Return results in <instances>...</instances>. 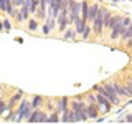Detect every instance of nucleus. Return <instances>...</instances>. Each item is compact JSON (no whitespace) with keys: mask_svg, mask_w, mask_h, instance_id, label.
Segmentation results:
<instances>
[{"mask_svg":"<svg viewBox=\"0 0 132 124\" xmlns=\"http://www.w3.org/2000/svg\"><path fill=\"white\" fill-rule=\"evenodd\" d=\"M41 33H43V35H51V32H50V28L46 27V25H45V23H41Z\"/></svg>","mask_w":132,"mask_h":124,"instance_id":"nucleus-21","label":"nucleus"},{"mask_svg":"<svg viewBox=\"0 0 132 124\" xmlns=\"http://www.w3.org/2000/svg\"><path fill=\"white\" fill-rule=\"evenodd\" d=\"M61 38L63 40H68V41H73V40H76L78 38V32H76V28L73 27V25H69L66 30L61 33Z\"/></svg>","mask_w":132,"mask_h":124,"instance_id":"nucleus-7","label":"nucleus"},{"mask_svg":"<svg viewBox=\"0 0 132 124\" xmlns=\"http://www.w3.org/2000/svg\"><path fill=\"white\" fill-rule=\"evenodd\" d=\"M41 109H43V107H38V109H33V113H31V116H30V118H28V121H27V122H40Z\"/></svg>","mask_w":132,"mask_h":124,"instance_id":"nucleus-13","label":"nucleus"},{"mask_svg":"<svg viewBox=\"0 0 132 124\" xmlns=\"http://www.w3.org/2000/svg\"><path fill=\"white\" fill-rule=\"evenodd\" d=\"M126 32L124 30V27H122V20L119 22L117 25H114L112 28L109 30V41L111 43H117L119 40H121V36H122V33Z\"/></svg>","mask_w":132,"mask_h":124,"instance_id":"nucleus-2","label":"nucleus"},{"mask_svg":"<svg viewBox=\"0 0 132 124\" xmlns=\"http://www.w3.org/2000/svg\"><path fill=\"white\" fill-rule=\"evenodd\" d=\"M2 91H3V86H2V84H0V93H2Z\"/></svg>","mask_w":132,"mask_h":124,"instance_id":"nucleus-24","label":"nucleus"},{"mask_svg":"<svg viewBox=\"0 0 132 124\" xmlns=\"http://www.w3.org/2000/svg\"><path fill=\"white\" fill-rule=\"evenodd\" d=\"M30 101H31L33 109H38V107H43V106H45V98L40 96V94H35V96H31Z\"/></svg>","mask_w":132,"mask_h":124,"instance_id":"nucleus-10","label":"nucleus"},{"mask_svg":"<svg viewBox=\"0 0 132 124\" xmlns=\"http://www.w3.org/2000/svg\"><path fill=\"white\" fill-rule=\"evenodd\" d=\"M88 118L89 119H97L99 118V109H97V106H96V103H91V104H88Z\"/></svg>","mask_w":132,"mask_h":124,"instance_id":"nucleus-9","label":"nucleus"},{"mask_svg":"<svg viewBox=\"0 0 132 124\" xmlns=\"http://www.w3.org/2000/svg\"><path fill=\"white\" fill-rule=\"evenodd\" d=\"M38 27H40V20L38 18H30L28 20V23H27V28H28V32H36L38 30Z\"/></svg>","mask_w":132,"mask_h":124,"instance_id":"nucleus-12","label":"nucleus"},{"mask_svg":"<svg viewBox=\"0 0 132 124\" xmlns=\"http://www.w3.org/2000/svg\"><path fill=\"white\" fill-rule=\"evenodd\" d=\"M126 122H132V113H129L126 116Z\"/></svg>","mask_w":132,"mask_h":124,"instance_id":"nucleus-23","label":"nucleus"},{"mask_svg":"<svg viewBox=\"0 0 132 124\" xmlns=\"http://www.w3.org/2000/svg\"><path fill=\"white\" fill-rule=\"evenodd\" d=\"M13 18H15V22H16V23H18V25L25 22V20H23V17H22V13H20V10H18V12H16V15L13 17Z\"/></svg>","mask_w":132,"mask_h":124,"instance_id":"nucleus-20","label":"nucleus"},{"mask_svg":"<svg viewBox=\"0 0 132 124\" xmlns=\"http://www.w3.org/2000/svg\"><path fill=\"white\" fill-rule=\"evenodd\" d=\"M91 33H93V27L88 23V25H86V28H84V32H82V35H81V38L82 40H89L91 38Z\"/></svg>","mask_w":132,"mask_h":124,"instance_id":"nucleus-15","label":"nucleus"},{"mask_svg":"<svg viewBox=\"0 0 132 124\" xmlns=\"http://www.w3.org/2000/svg\"><path fill=\"white\" fill-rule=\"evenodd\" d=\"M30 99L27 98H22L18 103V107H16V121L15 122H23L25 121V111H27V106L30 104Z\"/></svg>","mask_w":132,"mask_h":124,"instance_id":"nucleus-3","label":"nucleus"},{"mask_svg":"<svg viewBox=\"0 0 132 124\" xmlns=\"http://www.w3.org/2000/svg\"><path fill=\"white\" fill-rule=\"evenodd\" d=\"M122 84H124V86H126V89H127V91H129V94H130V96H132V81L129 80V78H127V80H126V81H124V83H122Z\"/></svg>","mask_w":132,"mask_h":124,"instance_id":"nucleus-19","label":"nucleus"},{"mask_svg":"<svg viewBox=\"0 0 132 124\" xmlns=\"http://www.w3.org/2000/svg\"><path fill=\"white\" fill-rule=\"evenodd\" d=\"M2 22H3V27H5V32H10L12 30V18L7 17V18H3Z\"/></svg>","mask_w":132,"mask_h":124,"instance_id":"nucleus-18","label":"nucleus"},{"mask_svg":"<svg viewBox=\"0 0 132 124\" xmlns=\"http://www.w3.org/2000/svg\"><path fill=\"white\" fill-rule=\"evenodd\" d=\"M61 122H76V118H74V111L69 107L61 113Z\"/></svg>","mask_w":132,"mask_h":124,"instance_id":"nucleus-8","label":"nucleus"},{"mask_svg":"<svg viewBox=\"0 0 132 124\" xmlns=\"http://www.w3.org/2000/svg\"><path fill=\"white\" fill-rule=\"evenodd\" d=\"M99 8H101V3H99V2H93V3L89 5V15H88V23H89V25H93L94 18L97 17Z\"/></svg>","mask_w":132,"mask_h":124,"instance_id":"nucleus-6","label":"nucleus"},{"mask_svg":"<svg viewBox=\"0 0 132 124\" xmlns=\"http://www.w3.org/2000/svg\"><path fill=\"white\" fill-rule=\"evenodd\" d=\"M5 111H8V99L0 98V116H2Z\"/></svg>","mask_w":132,"mask_h":124,"instance_id":"nucleus-16","label":"nucleus"},{"mask_svg":"<svg viewBox=\"0 0 132 124\" xmlns=\"http://www.w3.org/2000/svg\"><path fill=\"white\" fill-rule=\"evenodd\" d=\"M69 104H71V99H69L68 96H61V98H58L55 101V109L60 111V113H63V111H66V109L71 107Z\"/></svg>","mask_w":132,"mask_h":124,"instance_id":"nucleus-4","label":"nucleus"},{"mask_svg":"<svg viewBox=\"0 0 132 124\" xmlns=\"http://www.w3.org/2000/svg\"><path fill=\"white\" fill-rule=\"evenodd\" d=\"M129 38H132V23L127 27V30L122 33V36H121V40H119V41H121V43H126Z\"/></svg>","mask_w":132,"mask_h":124,"instance_id":"nucleus-14","label":"nucleus"},{"mask_svg":"<svg viewBox=\"0 0 132 124\" xmlns=\"http://www.w3.org/2000/svg\"><path fill=\"white\" fill-rule=\"evenodd\" d=\"M10 5H13V3H10V0H0V12H2V13H7V10H8Z\"/></svg>","mask_w":132,"mask_h":124,"instance_id":"nucleus-17","label":"nucleus"},{"mask_svg":"<svg viewBox=\"0 0 132 124\" xmlns=\"http://www.w3.org/2000/svg\"><path fill=\"white\" fill-rule=\"evenodd\" d=\"M23 3H25V0H15V5L16 7H22Z\"/></svg>","mask_w":132,"mask_h":124,"instance_id":"nucleus-22","label":"nucleus"},{"mask_svg":"<svg viewBox=\"0 0 132 124\" xmlns=\"http://www.w3.org/2000/svg\"><path fill=\"white\" fill-rule=\"evenodd\" d=\"M106 10H107V8L101 5L97 17L94 18L93 25H91V27H93V33H94L96 36H102V35H104V32H106V30H104V13H106Z\"/></svg>","mask_w":132,"mask_h":124,"instance_id":"nucleus-1","label":"nucleus"},{"mask_svg":"<svg viewBox=\"0 0 132 124\" xmlns=\"http://www.w3.org/2000/svg\"><path fill=\"white\" fill-rule=\"evenodd\" d=\"M48 5H50V0H40V7H38V12H36V17H38L40 22H45V18L48 17Z\"/></svg>","mask_w":132,"mask_h":124,"instance_id":"nucleus-5","label":"nucleus"},{"mask_svg":"<svg viewBox=\"0 0 132 124\" xmlns=\"http://www.w3.org/2000/svg\"><path fill=\"white\" fill-rule=\"evenodd\" d=\"M129 80H130V81H132V76H129Z\"/></svg>","mask_w":132,"mask_h":124,"instance_id":"nucleus-26","label":"nucleus"},{"mask_svg":"<svg viewBox=\"0 0 132 124\" xmlns=\"http://www.w3.org/2000/svg\"><path fill=\"white\" fill-rule=\"evenodd\" d=\"M10 3H13V5H15V0H10ZM16 7V5H15Z\"/></svg>","mask_w":132,"mask_h":124,"instance_id":"nucleus-25","label":"nucleus"},{"mask_svg":"<svg viewBox=\"0 0 132 124\" xmlns=\"http://www.w3.org/2000/svg\"><path fill=\"white\" fill-rule=\"evenodd\" d=\"M89 5L91 2H88V0H81V17L88 22V15H89Z\"/></svg>","mask_w":132,"mask_h":124,"instance_id":"nucleus-11","label":"nucleus"}]
</instances>
